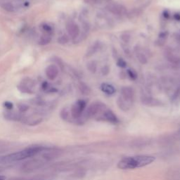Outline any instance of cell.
Listing matches in <instances>:
<instances>
[{
	"mask_svg": "<svg viewBox=\"0 0 180 180\" xmlns=\"http://www.w3.org/2000/svg\"><path fill=\"white\" fill-rule=\"evenodd\" d=\"M44 149L45 148L41 146H30V147L22 149L21 151H16L14 152V153L2 156L0 158V162L8 164V163L21 161V160L29 158L35 156L36 155L41 153Z\"/></svg>",
	"mask_w": 180,
	"mask_h": 180,
	"instance_id": "6da1fadb",
	"label": "cell"
},
{
	"mask_svg": "<svg viewBox=\"0 0 180 180\" xmlns=\"http://www.w3.org/2000/svg\"><path fill=\"white\" fill-rule=\"evenodd\" d=\"M106 106L104 103L97 101L92 103L87 110L86 116L87 118H97L98 119L102 120L103 112L106 111Z\"/></svg>",
	"mask_w": 180,
	"mask_h": 180,
	"instance_id": "7a4b0ae2",
	"label": "cell"
},
{
	"mask_svg": "<svg viewBox=\"0 0 180 180\" xmlns=\"http://www.w3.org/2000/svg\"><path fill=\"white\" fill-rule=\"evenodd\" d=\"M86 102L84 100H78L71 108V115L75 119H78L85 109Z\"/></svg>",
	"mask_w": 180,
	"mask_h": 180,
	"instance_id": "3957f363",
	"label": "cell"
},
{
	"mask_svg": "<svg viewBox=\"0 0 180 180\" xmlns=\"http://www.w3.org/2000/svg\"><path fill=\"white\" fill-rule=\"evenodd\" d=\"M136 168H142L150 165L155 160V158L151 156H134Z\"/></svg>",
	"mask_w": 180,
	"mask_h": 180,
	"instance_id": "277c9868",
	"label": "cell"
},
{
	"mask_svg": "<svg viewBox=\"0 0 180 180\" xmlns=\"http://www.w3.org/2000/svg\"><path fill=\"white\" fill-rule=\"evenodd\" d=\"M120 93L123 100L131 106V103L134 100V92L130 87H122L120 89Z\"/></svg>",
	"mask_w": 180,
	"mask_h": 180,
	"instance_id": "5b68a950",
	"label": "cell"
},
{
	"mask_svg": "<svg viewBox=\"0 0 180 180\" xmlns=\"http://www.w3.org/2000/svg\"><path fill=\"white\" fill-rule=\"evenodd\" d=\"M118 168L122 170H130V169H134L133 164V158L132 157H126L124 158L118 164Z\"/></svg>",
	"mask_w": 180,
	"mask_h": 180,
	"instance_id": "8992f818",
	"label": "cell"
},
{
	"mask_svg": "<svg viewBox=\"0 0 180 180\" xmlns=\"http://www.w3.org/2000/svg\"><path fill=\"white\" fill-rule=\"evenodd\" d=\"M106 8L110 12L115 14V15H122V14L126 13L125 8L120 4H108L106 7Z\"/></svg>",
	"mask_w": 180,
	"mask_h": 180,
	"instance_id": "52a82bcc",
	"label": "cell"
},
{
	"mask_svg": "<svg viewBox=\"0 0 180 180\" xmlns=\"http://www.w3.org/2000/svg\"><path fill=\"white\" fill-rule=\"evenodd\" d=\"M141 101H142V103L143 105L147 106L154 107V106H160L162 105V103L160 100L150 97H143Z\"/></svg>",
	"mask_w": 180,
	"mask_h": 180,
	"instance_id": "ba28073f",
	"label": "cell"
},
{
	"mask_svg": "<svg viewBox=\"0 0 180 180\" xmlns=\"http://www.w3.org/2000/svg\"><path fill=\"white\" fill-rule=\"evenodd\" d=\"M66 29L69 35L72 38H75L80 34V28L78 25L73 22H70L66 25Z\"/></svg>",
	"mask_w": 180,
	"mask_h": 180,
	"instance_id": "9c48e42d",
	"label": "cell"
},
{
	"mask_svg": "<svg viewBox=\"0 0 180 180\" xmlns=\"http://www.w3.org/2000/svg\"><path fill=\"white\" fill-rule=\"evenodd\" d=\"M45 73L50 80H54L58 75V69L55 65H50L45 70Z\"/></svg>",
	"mask_w": 180,
	"mask_h": 180,
	"instance_id": "30bf717a",
	"label": "cell"
},
{
	"mask_svg": "<svg viewBox=\"0 0 180 180\" xmlns=\"http://www.w3.org/2000/svg\"><path fill=\"white\" fill-rule=\"evenodd\" d=\"M102 120L108 121L109 122L115 124L118 122V119L116 115L114 114V112H112L111 110L110 109H106V111L103 112Z\"/></svg>",
	"mask_w": 180,
	"mask_h": 180,
	"instance_id": "8fae6325",
	"label": "cell"
},
{
	"mask_svg": "<svg viewBox=\"0 0 180 180\" xmlns=\"http://www.w3.org/2000/svg\"><path fill=\"white\" fill-rule=\"evenodd\" d=\"M101 89L102 90V92L106 93L107 94L111 95L113 94L115 92V89L114 87L111 85V84H107V83H103L101 86Z\"/></svg>",
	"mask_w": 180,
	"mask_h": 180,
	"instance_id": "7c38bea8",
	"label": "cell"
},
{
	"mask_svg": "<svg viewBox=\"0 0 180 180\" xmlns=\"http://www.w3.org/2000/svg\"><path fill=\"white\" fill-rule=\"evenodd\" d=\"M117 103H118V106H119V108L124 111H128V110L130 108V106H131L130 105H129V104L125 102V101L123 100V98L122 97L118 98V99L117 101Z\"/></svg>",
	"mask_w": 180,
	"mask_h": 180,
	"instance_id": "4fadbf2b",
	"label": "cell"
},
{
	"mask_svg": "<svg viewBox=\"0 0 180 180\" xmlns=\"http://www.w3.org/2000/svg\"><path fill=\"white\" fill-rule=\"evenodd\" d=\"M2 8H4L5 11H8V12L13 13L15 11V7H14L12 3L8 2H2V4H0Z\"/></svg>",
	"mask_w": 180,
	"mask_h": 180,
	"instance_id": "5bb4252c",
	"label": "cell"
},
{
	"mask_svg": "<svg viewBox=\"0 0 180 180\" xmlns=\"http://www.w3.org/2000/svg\"><path fill=\"white\" fill-rule=\"evenodd\" d=\"M79 89L83 95H89L91 93V89L84 82H80L79 84Z\"/></svg>",
	"mask_w": 180,
	"mask_h": 180,
	"instance_id": "9a60e30c",
	"label": "cell"
},
{
	"mask_svg": "<svg viewBox=\"0 0 180 180\" xmlns=\"http://www.w3.org/2000/svg\"><path fill=\"white\" fill-rule=\"evenodd\" d=\"M52 41V37L49 35H42L39 39V44L44 46V45H47L50 43V42Z\"/></svg>",
	"mask_w": 180,
	"mask_h": 180,
	"instance_id": "2e32d148",
	"label": "cell"
},
{
	"mask_svg": "<svg viewBox=\"0 0 180 180\" xmlns=\"http://www.w3.org/2000/svg\"><path fill=\"white\" fill-rule=\"evenodd\" d=\"M167 59L171 63L176 65V66H180V58L177 57V56H175L172 54H168Z\"/></svg>",
	"mask_w": 180,
	"mask_h": 180,
	"instance_id": "e0dca14e",
	"label": "cell"
},
{
	"mask_svg": "<svg viewBox=\"0 0 180 180\" xmlns=\"http://www.w3.org/2000/svg\"><path fill=\"white\" fill-rule=\"evenodd\" d=\"M87 67L89 71L92 73H95L96 71H97V63H96L95 61L89 62V63L87 65Z\"/></svg>",
	"mask_w": 180,
	"mask_h": 180,
	"instance_id": "ac0fdd59",
	"label": "cell"
},
{
	"mask_svg": "<svg viewBox=\"0 0 180 180\" xmlns=\"http://www.w3.org/2000/svg\"><path fill=\"white\" fill-rule=\"evenodd\" d=\"M137 58L138 59L141 63L144 65L147 63V58L146 57V56L143 54V53H141V52H137Z\"/></svg>",
	"mask_w": 180,
	"mask_h": 180,
	"instance_id": "d6986e66",
	"label": "cell"
},
{
	"mask_svg": "<svg viewBox=\"0 0 180 180\" xmlns=\"http://www.w3.org/2000/svg\"><path fill=\"white\" fill-rule=\"evenodd\" d=\"M98 44L97 43H95L94 45L92 47L89 48V49L88 50V52H87V55L88 56H90L94 54V53L97 52V50L98 49Z\"/></svg>",
	"mask_w": 180,
	"mask_h": 180,
	"instance_id": "ffe728a7",
	"label": "cell"
},
{
	"mask_svg": "<svg viewBox=\"0 0 180 180\" xmlns=\"http://www.w3.org/2000/svg\"><path fill=\"white\" fill-rule=\"evenodd\" d=\"M58 42L59 44H67L68 42H69V38H68V35H63L61 36L60 38H58Z\"/></svg>",
	"mask_w": 180,
	"mask_h": 180,
	"instance_id": "44dd1931",
	"label": "cell"
},
{
	"mask_svg": "<svg viewBox=\"0 0 180 180\" xmlns=\"http://www.w3.org/2000/svg\"><path fill=\"white\" fill-rule=\"evenodd\" d=\"M18 89L21 90V92H25V93H31L32 91H31V89L29 88V87H26L24 84H22V85H20L18 86Z\"/></svg>",
	"mask_w": 180,
	"mask_h": 180,
	"instance_id": "7402d4cb",
	"label": "cell"
},
{
	"mask_svg": "<svg viewBox=\"0 0 180 180\" xmlns=\"http://www.w3.org/2000/svg\"><path fill=\"white\" fill-rule=\"evenodd\" d=\"M128 74L129 76V78L132 80H136L137 78V73L135 72L134 70H132L131 69H128Z\"/></svg>",
	"mask_w": 180,
	"mask_h": 180,
	"instance_id": "603a6c76",
	"label": "cell"
},
{
	"mask_svg": "<svg viewBox=\"0 0 180 180\" xmlns=\"http://www.w3.org/2000/svg\"><path fill=\"white\" fill-rule=\"evenodd\" d=\"M18 109L21 112H25L28 109V106L25 103H21L18 105Z\"/></svg>",
	"mask_w": 180,
	"mask_h": 180,
	"instance_id": "cb8c5ba5",
	"label": "cell"
},
{
	"mask_svg": "<svg viewBox=\"0 0 180 180\" xmlns=\"http://www.w3.org/2000/svg\"><path fill=\"white\" fill-rule=\"evenodd\" d=\"M117 65L118 66H119L120 68H125L127 66V63L122 58H120L118 59V61H117Z\"/></svg>",
	"mask_w": 180,
	"mask_h": 180,
	"instance_id": "d4e9b609",
	"label": "cell"
},
{
	"mask_svg": "<svg viewBox=\"0 0 180 180\" xmlns=\"http://www.w3.org/2000/svg\"><path fill=\"white\" fill-rule=\"evenodd\" d=\"M109 72H110V68L108 66H103L102 68V69H101V73H102V75L104 76L108 75Z\"/></svg>",
	"mask_w": 180,
	"mask_h": 180,
	"instance_id": "484cf974",
	"label": "cell"
},
{
	"mask_svg": "<svg viewBox=\"0 0 180 180\" xmlns=\"http://www.w3.org/2000/svg\"><path fill=\"white\" fill-rule=\"evenodd\" d=\"M4 106H5V108H7V109L11 110V109L13 108V103H11V102H9V101H7V102L4 103Z\"/></svg>",
	"mask_w": 180,
	"mask_h": 180,
	"instance_id": "4316f807",
	"label": "cell"
},
{
	"mask_svg": "<svg viewBox=\"0 0 180 180\" xmlns=\"http://www.w3.org/2000/svg\"><path fill=\"white\" fill-rule=\"evenodd\" d=\"M121 38H122V40L125 42H128L129 41V39H130L129 36L128 35H127V34H125V35H122L121 36Z\"/></svg>",
	"mask_w": 180,
	"mask_h": 180,
	"instance_id": "83f0119b",
	"label": "cell"
},
{
	"mask_svg": "<svg viewBox=\"0 0 180 180\" xmlns=\"http://www.w3.org/2000/svg\"><path fill=\"white\" fill-rule=\"evenodd\" d=\"M43 29L47 32H49L50 31H52V28H51V26H49V25H43Z\"/></svg>",
	"mask_w": 180,
	"mask_h": 180,
	"instance_id": "f1b7e54d",
	"label": "cell"
},
{
	"mask_svg": "<svg viewBox=\"0 0 180 180\" xmlns=\"http://www.w3.org/2000/svg\"><path fill=\"white\" fill-rule=\"evenodd\" d=\"M84 2L87 3V4H97V0H84Z\"/></svg>",
	"mask_w": 180,
	"mask_h": 180,
	"instance_id": "f546056e",
	"label": "cell"
},
{
	"mask_svg": "<svg viewBox=\"0 0 180 180\" xmlns=\"http://www.w3.org/2000/svg\"><path fill=\"white\" fill-rule=\"evenodd\" d=\"M174 18H175L177 21H180V15L179 13H175L174 16Z\"/></svg>",
	"mask_w": 180,
	"mask_h": 180,
	"instance_id": "4dcf8cb0",
	"label": "cell"
},
{
	"mask_svg": "<svg viewBox=\"0 0 180 180\" xmlns=\"http://www.w3.org/2000/svg\"><path fill=\"white\" fill-rule=\"evenodd\" d=\"M175 38L177 41H179L180 42V35H177V36L175 37Z\"/></svg>",
	"mask_w": 180,
	"mask_h": 180,
	"instance_id": "1f68e13d",
	"label": "cell"
},
{
	"mask_svg": "<svg viewBox=\"0 0 180 180\" xmlns=\"http://www.w3.org/2000/svg\"><path fill=\"white\" fill-rule=\"evenodd\" d=\"M5 179H6V177L0 174V180H5Z\"/></svg>",
	"mask_w": 180,
	"mask_h": 180,
	"instance_id": "d6a6232c",
	"label": "cell"
},
{
	"mask_svg": "<svg viewBox=\"0 0 180 180\" xmlns=\"http://www.w3.org/2000/svg\"><path fill=\"white\" fill-rule=\"evenodd\" d=\"M164 16L166 17V18H168V16H169L168 13V12H165V13H164Z\"/></svg>",
	"mask_w": 180,
	"mask_h": 180,
	"instance_id": "836d02e7",
	"label": "cell"
},
{
	"mask_svg": "<svg viewBox=\"0 0 180 180\" xmlns=\"http://www.w3.org/2000/svg\"><path fill=\"white\" fill-rule=\"evenodd\" d=\"M101 1L104 2H111V0H101Z\"/></svg>",
	"mask_w": 180,
	"mask_h": 180,
	"instance_id": "e575fe53",
	"label": "cell"
},
{
	"mask_svg": "<svg viewBox=\"0 0 180 180\" xmlns=\"http://www.w3.org/2000/svg\"><path fill=\"white\" fill-rule=\"evenodd\" d=\"M2 168H0V172H1L2 171Z\"/></svg>",
	"mask_w": 180,
	"mask_h": 180,
	"instance_id": "d590c367",
	"label": "cell"
}]
</instances>
